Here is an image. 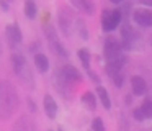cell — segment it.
I'll use <instances>...</instances> for the list:
<instances>
[{
  "instance_id": "1",
  "label": "cell",
  "mask_w": 152,
  "mask_h": 131,
  "mask_svg": "<svg viewBox=\"0 0 152 131\" xmlns=\"http://www.w3.org/2000/svg\"><path fill=\"white\" fill-rule=\"evenodd\" d=\"M12 64H13V71L15 74L18 75L21 82H23L25 87L28 88H33L34 80H33V75H31V71L28 67V62L25 59V56L21 52H13L12 54Z\"/></svg>"
},
{
  "instance_id": "2",
  "label": "cell",
  "mask_w": 152,
  "mask_h": 131,
  "mask_svg": "<svg viewBox=\"0 0 152 131\" xmlns=\"http://www.w3.org/2000/svg\"><path fill=\"white\" fill-rule=\"evenodd\" d=\"M17 93L15 88L8 84H0V111L2 108H5V111L2 113V118H7L8 115H12L17 108Z\"/></svg>"
},
{
  "instance_id": "3",
  "label": "cell",
  "mask_w": 152,
  "mask_h": 131,
  "mask_svg": "<svg viewBox=\"0 0 152 131\" xmlns=\"http://www.w3.org/2000/svg\"><path fill=\"white\" fill-rule=\"evenodd\" d=\"M121 20H123L121 10H113V12L105 10V13H103V16H102V28H103V31L110 33V31H113V29H116L119 26V23H121Z\"/></svg>"
},
{
  "instance_id": "4",
  "label": "cell",
  "mask_w": 152,
  "mask_h": 131,
  "mask_svg": "<svg viewBox=\"0 0 152 131\" xmlns=\"http://www.w3.org/2000/svg\"><path fill=\"white\" fill-rule=\"evenodd\" d=\"M5 36H7V41H8V44H10V48L17 52L18 46H20L21 41H23L21 29L18 28L17 23H10V25H7V28H5Z\"/></svg>"
},
{
  "instance_id": "5",
  "label": "cell",
  "mask_w": 152,
  "mask_h": 131,
  "mask_svg": "<svg viewBox=\"0 0 152 131\" xmlns=\"http://www.w3.org/2000/svg\"><path fill=\"white\" fill-rule=\"evenodd\" d=\"M57 21H59L61 31L66 36H70V28H72V25H74V18H72V12L69 10V7H61L59 8Z\"/></svg>"
},
{
  "instance_id": "6",
  "label": "cell",
  "mask_w": 152,
  "mask_h": 131,
  "mask_svg": "<svg viewBox=\"0 0 152 131\" xmlns=\"http://www.w3.org/2000/svg\"><path fill=\"white\" fill-rule=\"evenodd\" d=\"M121 54H123L121 43L116 41L115 38H106L105 39V59H106V62L113 61V59H116Z\"/></svg>"
},
{
  "instance_id": "7",
  "label": "cell",
  "mask_w": 152,
  "mask_h": 131,
  "mask_svg": "<svg viewBox=\"0 0 152 131\" xmlns=\"http://www.w3.org/2000/svg\"><path fill=\"white\" fill-rule=\"evenodd\" d=\"M132 20H134L136 25L142 26V28H149L152 25V12L147 8H139L134 10L132 13Z\"/></svg>"
},
{
  "instance_id": "8",
  "label": "cell",
  "mask_w": 152,
  "mask_h": 131,
  "mask_svg": "<svg viewBox=\"0 0 152 131\" xmlns=\"http://www.w3.org/2000/svg\"><path fill=\"white\" fill-rule=\"evenodd\" d=\"M61 74H62V77L66 79L69 84H72V82L79 84V82H82V74H80V72L77 71L74 66H70V64L64 66V67L61 69Z\"/></svg>"
},
{
  "instance_id": "9",
  "label": "cell",
  "mask_w": 152,
  "mask_h": 131,
  "mask_svg": "<svg viewBox=\"0 0 152 131\" xmlns=\"http://www.w3.org/2000/svg\"><path fill=\"white\" fill-rule=\"evenodd\" d=\"M124 64H126V56L121 54V56H118L116 59H113V61L106 62L105 71H106V74H108L110 77H113L115 74L121 72V69H123V66H124Z\"/></svg>"
},
{
  "instance_id": "10",
  "label": "cell",
  "mask_w": 152,
  "mask_h": 131,
  "mask_svg": "<svg viewBox=\"0 0 152 131\" xmlns=\"http://www.w3.org/2000/svg\"><path fill=\"white\" fill-rule=\"evenodd\" d=\"M43 105H44V113L48 115L49 120H54L57 115V103L51 95H44L43 98Z\"/></svg>"
},
{
  "instance_id": "11",
  "label": "cell",
  "mask_w": 152,
  "mask_h": 131,
  "mask_svg": "<svg viewBox=\"0 0 152 131\" xmlns=\"http://www.w3.org/2000/svg\"><path fill=\"white\" fill-rule=\"evenodd\" d=\"M131 88L134 95H144L147 92V84L141 75H134L131 77Z\"/></svg>"
},
{
  "instance_id": "12",
  "label": "cell",
  "mask_w": 152,
  "mask_h": 131,
  "mask_svg": "<svg viewBox=\"0 0 152 131\" xmlns=\"http://www.w3.org/2000/svg\"><path fill=\"white\" fill-rule=\"evenodd\" d=\"M34 67H36L41 74L48 72V69H49V59H48V56L43 54V52H36V54H34Z\"/></svg>"
},
{
  "instance_id": "13",
  "label": "cell",
  "mask_w": 152,
  "mask_h": 131,
  "mask_svg": "<svg viewBox=\"0 0 152 131\" xmlns=\"http://www.w3.org/2000/svg\"><path fill=\"white\" fill-rule=\"evenodd\" d=\"M59 74H61V69H59ZM54 85L57 87V90H59V92H62L64 97H69L67 92H69V85L70 84L62 77V74H61V77H59V75H57V71H56V74H54Z\"/></svg>"
},
{
  "instance_id": "14",
  "label": "cell",
  "mask_w": 152,
  "mask_h": 131,
  "mask_svg": "<svg viewBox=\"0 0 152 131\" xmlns=\"http://www.w3.org/2000/svg\"><path fill=\"white\" fill-rule=\"evenodd\" d=\"M72 5L77 7V8H80V10H83L87 15H93V13H95V5H93L92 2H88V0H74Z\"/></svg>"
},
{
  "instance_id": "15",
  "label": "cell",
  "mask_w": 152,
  "mask_h": 131,
  "mask_svg": "<svg viewBox=\"0 0 152 131\" xmlns=\"http://www.w3.org/2000/svg\"><path fill=\"white\" fill-rule=\"evenodd\" d=\"M96 93H98V98H100V102H102V105L106 110H110V108H111V100H110L108 90H106L105 87H102V85H98V87H96Z\"/></svg>"
},
{
  "instance_id": "16",
  "label": "cell",
  "mask_w": 152,
  "mask_h": 131,
  "mask_svg": "<svg viewBox=\"0 0 152 131\" xmlns=\"http://www.w3.org/2000/svg\"><path fill=\"white\" fill-rule=\"evenodd\" d=\"M82 103L85 105L88 110H95L96 108V98L95 95H93V92H85V93L82 95Z\"/></svg>"
},
{
  "instance_id": "17",
  "label": "cell",
  "mask_w": 152,
  "mask_h": 131,
  "mask_svg": "<svg viewBox=\"0 0 152 131\" xmlns=\"http://www.w3.org/2000/svg\"><path fill=\"white\" fill-rule=\"evenodd\" d=\"M13 131H34V128H33V124H31V121L28 120V118H21V120L17 121Z\"/></svg>"
},
{
  "instance_id": "18",
  "label": "cell",
  "mask_w": 152,
  "mask_h": 131,
  "mask_svg": "<svg viewBox=\"0 0 152 131\" xmlns=\"http://www.w3.org/2000/svg\"><path fill=\"white\" fill-rule=\"evenodd\" d=\"M38 8H36V3L33 2V0H28V2H25V15L28 16L30 20H34L38 15Z\"/></svg>"
},
{
  "instance_id": "19",
  "label": "cell",
  "mask_w": 152,
  "mask_h": 131,
  "mask_svg": "<svg viewBox=\"0 0 152 131\" xmlns=\"http://www.w3.org/2000/svg\"><path fill=\"white\" fill-rule=\"evenodd\" d=\"M79 59L82 61V64H83V67L87 69V71H90V52L87 51V49H79Z\"/></svg>"
},
{
  "instance_id": "20",
  "label": "cell",
  "mask_w": 152,
  "mask_h": 131,
  "mask_svg": "<svg viewBox=\"0 0 152 131\" xmlns=\"http://www.w3.org/2000/svg\"><path fill=\"white\" fill-rule=\"evenodd\" d=\"M141 111L144 113L145 118L152 116V100L151 98H144V102H142V105H141Z\"/></svg>"
},
{
  "instance_id": "21",
  "label": "cell",
  "mask_w": 152,
  "mask_h": 131,
  "mask_svg": "<svg viewBox=\"0 0 152 131\" xmlns=\"http://www.w3.org/2000/svg\"><path fill=\"white\" fill-rule=\"evenodd\" d=\"M43 29H44V35H46V38L49 39V44H51V43H54V41H57L56 29H54L51 25H44V26H43Z\"/></svg>"
},
{
  "instance_id": "22",
  "label": "cell",
  "mask_w": 152,
  "mask_h": 131,
  "mask_svg": "<svg viewBox=\"0 0 152 131\" xmlns=\"http://www.w3.org/2000/svg\"><path fill=\"white\" fill-rule=\"evenodd\" d=\"M51 48H53L54 51H56V54H57V56H62V57H67V56H69L67 49L59 43V39H57V41H54V43H51Z\"/></svg>"
},
{
  "instance_id": "23",
  "label": "cell",
  "mask_w": 152,
  "mask_h": 131,
  "mask_svg": "<svg viewBox=\"0 0 152 131\" xmlns=\"http://www.w3.org/2000/svg\"><path fill=\"white\" fill-rule=\"evenodd\" d=\"M92 130H93V131H106L105 123H103L102 118H93V121H92Z\"/></svg>"
},
{
  "instance_id": "24",
  "label": "cell",
  "mask_w": 152,
  "mask_h": 131,
  "mask_svg": "<svg viewBox=\"0 0 152 131\" xmlns=\"http://www.w3.org/2000/svg\"><path fill=\"white\" fill-rule=\"evenodd\" d=\"M77 31H79V35H80V38H82V39H88V31L85 29L82 20H77Z\"/></svg>"
},
{
  "instance_id": "25",
  "label": "cell",
  "mask_w": 152,
  "mask_h": 131,
  "mask_svg": "<svg viewBox=\"0 0 152 131\" xmlns=\"http://www.w3.org/2000/svg\"><path fill=\"white\" fill-rule=\"evenodd\" d=\"M111 80H113V84H115L118 88H121L123 84H124V75H123V72H118V74H115V75L111 77Z\"/></svg>"
},
{
  "instance_id": "26",
  "label": "cell",
  "mask_w": 152,
  "mask_h": 131,
  "mask_svg": "<svg viewBox=\"0 0 152 131\" xmlns=\"http://www.w3.org/2000/svg\"><path fill=\"white\" fill-rule=\"evenodd\" d=\"M132 116H134L136 121H144V120H145V116H144V113L141 111V108H134V111H132Z\"/></svg>"
},
{
  "instance_id": "27",
  "label": "cell",
  "mask_w": 152,
  "mask_h": 131,
  "mask_svg": "<svg viewBox=\"0 0 152 131\" xmlns=\"http://www.w3.org/2000/svg\"><path fill=\"white\" fill-rule=\"evenodd\" d=\"M88 74H90V77H92V80H93V82H96V84H98V82H100L98 75H96L95 72H92V71H88Z\"/></svg>"
},
{
  "instance_id": "28",
  "label": "cell",
  "mask_w": 152,
  "mask_h": 131,
  "mask_svg": "<svg viewBox=\"0 0 152 131\" xmlns=\"http://www.w3.org/2000/svg\"><path fill=\"white\" fill-rule=\"evenodd\" d=\"M0 7H2V8H4V10H8V5H7V3H5V2H2V3H0Z\"/></svg>"
},
{
  "instance_id": "29",
  "label": "cell",
  "mask_w": 152,
  "mask_h": 131,
  "mask_svg": "<svg viewBox=\"0 0 152 131\" xmlns=\"http://www.w3.org/2000/svg\"><path fill=\"white\" fill-rule=\"evenodd\" d=\"M0 52H2V46H0Z\"/></svg>"
},
{
  "instance_id": "30",
  "label": "cell",
  "mask_w": 152,
  "mask_h": 131,
  "mask_svg": "<svg viewBox=\"0 0 152 131\" xmlns=\"http://www.w3.org/2000/svg\"><path fill=\"white\" fill-rule=\"evenodd\" d=\"M49 131H53V130H49Z\"/></svg>"
},
{
  "instance_id": "31",
  "label": "cell",
  "mask_w": 152,
  "mask_h": 131,
  "mask_svg": "<svg viewBox=\"0 0 152 131\" xmlns=\"http://www.w3.org/2000/svg\"><path fill=\"white\" fill-rule=\"evenodd\" d=\"M59 131H62V130H59Z\"/></svg>"
}]
</instances>
